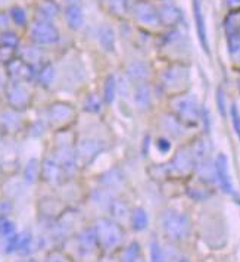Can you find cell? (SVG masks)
<instances>
[{
	"mask_svg": "<svg viewBox=\"0 0 240 262\" xmlns=\"http://www.w3.org/2000/svg\"><path fill=\"white\" fill-rule=\"evenodd\" d=\"M37 19H45V21H53L58 13H59V6L53 0H41L38 2L36 8Z\"/></svg>",
	"mask_w": 240,
	"mask_h": 262,
	"instance_id": "obj_17",
	"label": "cell"
},
{
	"mask_svg": "<svg viewBox=\"0 0 240 262\" xmlns=\"http://www.w3.org/2000/svg\"><path fill=\"white\" fill-rule=\"evenodd\" d=\"M65 21H67L68 27L74 31H78L80 28H83L84 12H83L81 6L77 3H70L65 9Z\"/></svg>",
	"mask_w": 240,
	"mask_h": 262,
	"instance_id": "obj_14",
	"label": "cell"
},
{
	"mask_svg": "<svg viewBox=\"0 0 240 262\" xmlns=\"http://www.w3.org/2000/svg\"><path fill=\"white\" fill-rule=\"evenodd\" d=\"M0 48L8 49V50H18L19 49V37L16 33L11 30H3L0 33Z\"/></svg>",
	"mask_w": 240,
	"mask_h": 262,
	"instance_id": "obj_25",
	"label": "cell"
},
{
	"mask_svg": "<svg viewBox=\"0 0 240 262\" xmlns=\"http://www.w3.org/2000/svg\"><path fill=\"white\" fill-rule=\"evenodd\" d=\"M150 100H152L150 89L144 83H140L134 90V103H136V106L139 109H147L150 106Z\"/></svg>",
	"mask_w": 240,
	"mask_h": 262,
	"instance_id": "obj_19",
	"label": "cell"
},
{
	"mask_svg": "<svg viewBox=\"0 0 240 262\" xmlns=\"http://www.w3.org/2000/svg\"><path fill=\"white\" fill-rule=\"evenodd\" d=\"M214 172H215V179L220 184V187L223 189L224 193H227L230 196H236V190L233 186V181L230 177V171H228V159L224 154H220L214 161Z\"/></svg>",
	"mask_w": 240,
	"mask_h": 262,
	"instance_id": "obj_11",
	"label": "cell"
},
{
	"mask_svg": "<svg viewBox=\"0 0 240 262\" xmlns=\"http://www.w3.org/2000/svg\"><path fill=\"white\" fill-rule=\"evenodd\" d=\"M149 249H150V262H165L164 250H162L158 240H152L150 242Z\"/></svg>",
	"mask_w": 240,
	"mask_h": 262,
	"instance_id": "obj_30",
	"label": "cell"
},
{
	"mask_svg": "<svg viewBox=\"0 0 240 262\" xmlns=\"http://www.w3.org/2000/svg\"><path fill=\"white\" fill-rule=\"evenodd\" d=\"M179 262H190V261H189L187 258H181V259H180V261H179Z\"/></svg>",
	"mask_w": 240,
	"mask_h": 262,
	"instance_id": "obj_41",
	"label": "cell"
},
{
	"mask_svg": "<svg viewBox=\"0 0 240 262\" xmlns=\"http://www.w3.org/2000/svg\"><path fill=\"white\" fill-rule=\"evenodd\" d=\"M176 111V118L180 122L196 125L201 119V107L198 100L193 96H183L177 97L172 103Z\"/></svg>",
	"mask_w": 240,
	"mask_h": 262,
	"instance_id": "obj_7",
	"label": "cell"
},
{
	"mask_svg": "<svg viewBox=\"0 0 240 262\" xmlns=\"http://www.w3.org/2000/svg\"><path fill=\"white\" fill-rule=\"evenodd\" d=\"M103 106V99H100L97 95H89L84 100V111L90 114H99Z\"/></svg>",
	"mask_w": 240,
	"mask_h": 262,
	"instance_id": "obj_29",
	"label": "cell"
},
{
	"mask_svg": "<svg viewBox=\"0 0 240 262\" xmlns=\"http://www.w3.org/2000/svg\"><path fill=\"white\" fill-rule=\"evenodd\" d=\"M99 43L100 46L105 49L106 52H114L115 50V33L112 30V27L109 25H102L99 28Z\"/></svg>",
	"mask_w": 240,
	"mask_h": 262,
	"instance_id": "obj_20",
	"label": "cell"
},
{
	"mask_svg": "<svg viewBox=\"0 0 240 262\" xmlns=\"http://www.w3.org/2000/svg\"><path fill=\"white\" fill-rule=\"evenodd\" d=\"M117 93H118V81H117L115 75H109L108 78L105 80V85H103V96H102L103 102L106 105L114 103Z\"/></svg>",
	"mask_w": 240,
	"mask_h": 262,
	"instance_id": "obj_23",
	"label": "cell"
},
{
	"mask_svg": "<svg viewBox=\"0 0 240 262\" xmlns=\"http://www.w3.org/2000/svg\"><path fill=\"white\" fill-rule=\"evenodd\" d=\"M102 181H103V184L108 186V187H117L121 181H122V179L118 177V172H117V171H109V172H106V174L103 176V180H102Z\"/></svg>",
	"mask_w": 240,
	"mask_h": 262,
	"instance_id": "obj_32",
	"label": "cell"
},
{
	"mask_svg": "<svg viewBox=\"0 0 240 262\" xmlns=\"http://www.w3.org/2000/svg\"><path fill=\"white\" fill-rule=\"evenodd\" d=\"M109 8L111 11L115 13H121L125 9V5H127V0H108Z\"/></svg>",
	"mask_w": 240,
	"mask_h": 262,
	"instance_id": "obj_36",
	"label": "cell"
},
{
	"mask_svg": "<svg viewBox=\"0 0 240 262\" xmlns=\"http://www.w3.org/2000/svg\"><path fill=\"white\" fill-rule=\"evenodd\" d=\"M161 226L167 237L174 242H183L190 236L192 223L186 214L168 209L161 216Z\"/></svg>",
	"mask_w": 240,
	"mask_h": 262,
	"instance_id": "obj_1",
	"label": "cell"
},
{
	"mask_svg": "<svg viewBox=\"0 0 240 262\" xmlns=\"http://www.w3.org/2000/svg\"><path fill=\"white\" fill-rule=\"evenodd\" d=\"M102 150H103V142L96 137H90V136L81 137L75 144L77 159H78V162H83V164L92 162L95 158L99 156Z\"/></svg>",
	"mask_w": 240,
	"mask_h": 262,
	"instance_id": "obj_10",
	"label": "cell"
},
{
	"mask_svg": "<svg viewBox=\"0 0 240 262\" xmlns=\"http://www.w3.org/2000/svg\"><path fill=\"white\" fill-rule=\"evenodd\" d=\"M37 180H40V159L31 158L23 169V181L25 184H34Z\"/></svg>",
	"mask_w": 240,
	"mask_h": 262,
	"instance_id": "obj_18",
	"label": "cell"
},
{
	"mask_svg": "<svg viewBox=\"0 0 240 262\" xmlns=\"http://www.w3.org/2000/svg\"><path fill=\"white\" fill-rule=\"evenodd\" d=\"M77 243L81 253H92L99 248V242L95 228H85L77 234Z\"/></svg>",
	"mask_w": 240,
	"mask_h": 262,
	"instance_id": "obj_13",
	"label": "cell"
},
{
	"mask_svg": "<svg viewBox=\"0 0 240 262\" xmlns=\"http://www.w3.org/2000/svg\"><path fill=\"white\" fill-rule=\"evenodd\" d=\"M177 16H179V13L176 12V9H174L172 6H168V8H162V11H161V13H159V18H161L164 23H167V24L176 23Z\"/></svg>",
	"mask_w": 240,
	"mask_h": 262,
	"instance_id": "obj_31",
	"label": "cell"
},
{
	"mask_svg": "<svg viewBox=\"0 0 240 262\" xmlns=\"http://www.w3.org/2000/svg\"><path fill=\"white\" fill-rule=\"evenodd\" d=\"M130 221L134 231H143L149 224V216L143 208H136L130 215Z\"/></svg>",
	"mask_w": 240,
	"mask_h": 262,
	"instance_id": "obj_24",
	"label": "cell"
},
{
	"mask_svg": "<svg viewBox=\"0 0 240 262\" xmlns=\"http://www.w3.org/2000/svg\"><path fill=\"white\" fill-rule=\"evenodd\" d=\"M133 12H134V16L143 24H155L158 21L155 9L146 2H136L133 5Z\"/></svg>",
	"mask_w": 240,
	"mask_h": 262,
	"instance_id": "obj_15",
	"label": "cell"
},
{
	"mask_svg": "<svg viewBox=\"0 0 240 262\" xmlns=\"http://www.w3.org/2000/svg\"><path fill=\"white\" fill-rule=\"evenodd\" d=\"M109 209H111V212H112L117 223L121 221V220H125V216H128V208L122 201L112 199L111 203H109Z\"/></svg>",
	"mask_w": 240,
	"mask_h": 262,
	"instance_id": "obj_28",
	"label": "cell"
},
{
	"mask_svg": "<svg viewBox=\"0 0 240 262\" xmlns=\"http://www.w3.org/2000/svg\"><path fill=\"white\" fill-rule=\"evenodd\" d=\"M216 105H218V111H220L221 117H226L227 111H226V97H224L223 90L216 92Z\"/></svg>",
	"mask_w": 240,
	"mask_h": 262,
	"instance_id": "obj_35",
	"label": "cell"
},
{
	"mask_svg": "<svg viewBox=\"0 0 240 262\" xmlns=\"http://www.w3.org/2000/svg\"><path fill=\"white\" fill-rule=\"evenodd\" d=\"M16 262H37V261L31 259V258H24V259H19V261H16Z\"/></svg>",
	"mask_w": 240,
	"mask_h": 262,
	"instance_id": "obj_39",
	"label": "cell"
},
{
	"mask_svg": "<svg viewBox=\"0 0 240 262\" xmlns=\"http://www.w3.org/2000/svg\"><path fill=\"white\" fill-rule=\"evenodd\" d=\"M8 83H9V80H8L6 71L0 72V97L3 96V92H5V89H6Z\"/></svg>",
	"mask_w": 240,
	"mask_h": 262,
	"instance_id": "obj_38",
	"label": "cell"
},
{
	"mask_svg": "<svg viewBox=\"0 0 240 262\" xmlns=\"http://www.w3.org/2000/svg\"><path fill=\"white\" fill-rule=\"evenodd\" d=\"M28 36L36 46H52L60 40L59 30L52 21L37 19V18L30 25Z\"/></svg>",
	"mask_w": 240,
	"mask_h": 262,
	"instance_id": "obj_5",
	"label": "cell"
},
{
	"mask_svg": "<svg viewBox=\"0 0 240 262\" xmlns=\"http://www.w3.org/2000/svg\"><path fill=\"white\" fill-rule=\"evenodd\" d=\"M193 9H194V21H196V27H198V34H199V40L202 43L205 50H208V43H206V31H205V21L204 15H202V9H201V3L199 0H194L193 3Z\"/></svg>",
	"mask_w": 240,
	"mask_h": 262,
	"instance_id": "obj_21",
	"label": "cell"
},
{
	"mask_svg": "<svg viewBox=\"0 0 240 262\" xmlns=\"http://www.w3.org/2000/svg\"><path fill=\"white\" fill-rule=\"evenodd\" d=\"M120 262H143V255H142V248L137 242L130 243L121 255Z\"/></svg>",
	"mask_w": 240,
	"mask_h": 262,
	"instance_id": "obj_22",
	"label": "cell"
},
{
	"mask_svg": "<svg viewBox=\"0 0 240 262\" xmlns=\"http://www.w3.org/2000/svg\"><path fill=\"white\" fill-rule=\"evenodd\" d=\"M128 77L134 80V81H137V83H143L144 80L147 78V67L144 65L143 62H132L130 65H128Z\"/></svg>",
	"mask_w": 240,
	"mask_h": 262,
	"instance_id": "obj_26",
	"label": "cell"
},
{
	"mask_svg": "<svg viewBox=\"0 0 240 262\" xmlns=\"http://www.w3.org/2000/svg\"><path fill=\"white\" fill-rule=\"evenodd\" d=\"M156 147H158V150H159L161 154H168L169 149H171V143H169L167 139L161 137V139H158V142H156Z\"/></svg>",
	"mask_w": 240,
	"mask_h": 262,
	"instance_id": "obj_37",
	"label": "cell"
},
{
	"mask_svg": "<svg viewBox=\"0 0 240 262\" xmlns=\"http://www.w3.org/2000/svg\"><path fill=\"white\" fill-rule=\"evenodd\" d=\"M45 262H71V259L60 250H52L46 255Z\"/></svg>",
	"mask_w": 240,
	"mask_h": 262,
	"instance_id": "obj_33",
	"label": "cell"
},
{
	"mask_svg": "<svg viewBox=\"0 0 240 262\" xmlns=\"http://www.w3.org/2000/svg\"><path fill=\"white\" fill-rule=\"evenodd\" d=\"M56 80V68L52 63H43L36 74V81L43 89H50Z\"/></svg>",
	"mask_w": 240,
	"mask_h": 262,
	"instance_id": "obj_16",
	"label": "cell"
},
{
	"mask_svg": "<svg viewBox=\"0 0 240 262\" xmlns=\"http://www.w3.org/2000/svg\"><path fill=\"white\" fill-rule=\"evenodd\" d=\"M40 179L49 186H59L65 181L67 174L59 162L52 155H48L40 161Z\"/></svg>",
	"mask_w": 240,
	"mask_h": 262,
	"instance_id": "obj_9",
	"label": "cell"
},
{
	"mask_svg": "<svg viewBox=\"0 0 240 262\" xmlns=\"http://www.w3.org/2000/svg\"><path fill=\"white\" fill-rule=\"evenodd\" d=\"M95 231H96L99 246L105 250H114L120 248L125 237V233L120 226V223L109 218L97 220Z\"/></svg>",
	"mask_w": 240,
	"mask_h": 262,
	"instance_id": "obj_2",
	"label": "cell"
},
{
	"mask_svg": "<svg viewBox=\"0 0 240 262\" xmlns=\"http://www.w3.org/2000/svg\"><path fill=\"white\" fill-rule=\"evenodd\" d=\"M45 119L48 122L49 130H55V133L67 131L75 119V109L67 102H53L46 109Z\"/></svg>",
	"mask_w": 240,
	"mask_h": 262,
	"instance_id": "obj_4",
	"label": "cell"
},
{
	"mask_svg": "<svg viewBox=\"0 0 240 262\" xmlns=\"http://www.w3.org/2000/svg\"><path fill=\"white\" fill-rule=\"evenodd\" d=\"M8 16H9V19H11L16 27H25V25L28 24V15H27V11H25L23 6H19V5L12 6V8L9 9V12H8Z\"/></svg>",
	"mask_w": 240,
	"mask_h": 262,
	"instance_id": "obj_27",
	"label": "cell"
},
{
	"mask_svg": "<svg viewBox=\"0 0 240 262\" xmlns=\"http://www.w3.org/2000/svg\"><path fill=\"white\" fill-rule=\"evenodd\" d=\"M5 71H6L9 81H18V83L36 81L37 71L21 58H13V59L9 60L5 65Z\"/></svg>",
	"mask_w": 240,
	"mask_h": 262,
	"instance_id": "obj_8",
	"label": "cell"
},
{
	"mask_svg": "<svg viewBox=\"0 0 240 262\" xmlns=\"http://www.w3.org/2000/svg\"><path fill=\"white\" fill-rule=\"evenodd\" d=\"M193 167H194V158L192 150L189 149H180L171 162V169L177 174H187L189 171H192Z\"/></svg>",
	"mask_w": 240,
	"mask_h": 262,
	"instance_id": "obj_12",
	"label": "cell"
},
{
	"mask_svg": "<svg viewBox=\"0 0 240 262\" xmlns=\"http://www.w3.org/2000/svg\"><path fill=\"white\" fill-rule=\"evenodd\" d=\"M28 127V121L24 118L23 111H16L12 107H5L0 111V130L5 136H18L25 133Z\"/></svg>",
	"mask_w": 240,
	"mask_h": 262,
	"instance_id": "obj_6",
	"label": "cell"
},
{
	"mask_svg": "<svg viewBox=\"0 0 240 262\" xmlns=\"http://www.w3.org/2000/svg\"><path fill=\"white\" fill-rule=\"evenodd\" d=\"M230 114H231V121H233V127H234V131L237 134V137L240 139V114L239 109L236 105H233L231 109H230Z\"/></svg>",
	"mask_w": 240,
	"mask_h": 262,
	"instance_id": "obj_34",
	"label": "cell"
},
{
	"mask_svg": "<svg viewBox=\"0 0 240 262\" xmlns=\"http://www.w3.org/2000/svg\"><path fill=\"white\" fill-rule=\"evenodd\" d=\"M28 84L31 83H18V81H9L5 92H3V99L8 107H12L16 111L25 112L30 109L34 100V95L30 90Z\"/></svg>",
	"mask_w": 240,
	"mask_h": 262,
	"instance_id": "obj_3",
	"label": "cell"
},
{
	"mask_svg": "<svg viewBox=\"0 0 240 262\" xmlns=\"http://www.w3.org/2000/svg\"><path fill=\"white\" fill-rule=\"evenodd\" d=\"M3 139H5V134H3L2 130H0V146H2V143H3Z\"/></svg>",
	"mask_w": 240,
	"mask_h": 262,
	"instance_id": "obj_40",
	"label": "cell"
},
{
	"mask_svg": "<svg viewBox=\"0 0 240 262\" xmlns=\"http://www.w3.org/2000/svg\"><path fill=\"white\" fill-rule=\"evenodd\" d=\"M239 92H240V80H239Z\"/></svg>",
	"mask_w": 240,
	"mask_h": 262,
	"instance_id": "obj_42",
	"label": "cell"
}]
</instances>
